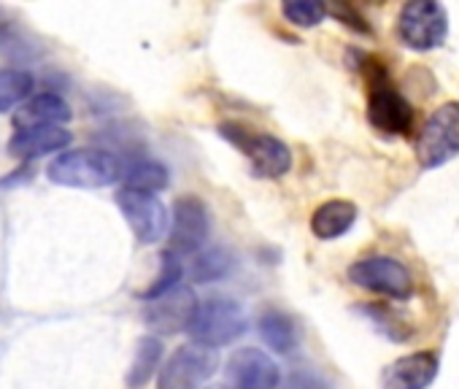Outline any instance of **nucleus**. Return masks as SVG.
I'll use <instances>...</instances> for the list:
<instances>
[{"label":"nucleus","instance_id":"9","mask_svg":"<svg viewBox=\"0 0 459 389\" xmlns=\"http://www.w3.org/2000/svg\"><path fill=\"white\" fill-rule=\"evenodd\" d=\"M349 281L368 290L386 295L392 300H408L413 295L411 271L392 257H365L349 268Z\"/></svg>","mask_w":459,"mask_h":389},{"label":"nucleus","instance_id":"10","mask_svg":"<svg viewBox=\"0 0 459 389\" xmlns=\"http://www.w3.org/2000/svg\"><path fill=\"white\" fill-rule=\"evenodd\" d=\"M211 233L208 209L195 194H181L173 203L170 217V252L173 255H195Z\"/></svg>","mask_w":459,"mask_h":389},{"label":"nucleus","instance_id":"6","mask_svg":"<svg viewBox=\"0 0 459 389\" xmlns=\"http://www.w3.org/2000/svg\"><path fill=\"white\" fill-rule=\"evenodd\" d=\"M397 36L413 52H432L448 36L446 9L435 0H411L397 14Z\"/></svg>","mask_w":459,"mask_h":389},{"label":"nucleus","instance_id":"2","mask_svg":"<svg viewBox=\"0 0 459 389\" xmlns=\"http://www.w3.org/2000/svg\"><path fill=\"white\" fill-rule=\"evenodd\" d=\"M219 135L233 143L249 160L252 173L260 178H279L292 168L290 146L271 133H260V130H252L238 122H221Z\"/></svg>","mask_w":459,"mask_h":389},{"label":"nucleus","instance_id":"11","mask_svg":"<svg viewBox=\"0 0 459 389\" xmlns=\"http://www.w3.org/2000/svg\"><path fill=\"white\" fill-rule=\"evenodd\" d=\"M197 308H200V303H197L195 292L189 287H176L173 292L146 303L143 322L157 335H173V333L189 330Z\"/></svg>","mask_w":459,"mask_h":389},{"label":"nucleus","instance_id":"14","mask_svg":"<svg viewBox=\"0 0 459 389\" xmlns=\"http://www.w3.org/2000/svg\"><path fill=\"white\" fill-rule=\"evenodd\" d=\"M74 135L68 127H33V130H14L9 138V154L30 162L47 154H63L71 146Z\"/></svg>","mask_w":459,"mask_h":389},{"label":"nucleus","instance_id":"17","mask_svg":"<svg viewBox=\"0 0 459 389\" xmlns=\"http://www.w3.org/2000/svg\"><path fill=\"white\" fill-rule=\"evenodd\" d=\"M260 338L276 354H292L298 346V327L284 311L271 308L260 316Z\"/></svg>","mask_w":459,"mask_h":389},{"label":"nucleus","instance_id":"23","mask_svg":"<svg viewBox=\"0 0 459 389\" xmlns=\"http://www.w3.org/2000/svg\"><path fill=\"white\" fill-rule=\"evenodd\" d=\"M281 14L295 25V28H316L325 14L327 6L319 4V0H290V4L281 6Z\"/></svg>","mask_w":459,"mask_h":389},{"label":"nucleus","instance_id":"15","mask_svg":"<svg viewBox=\"0 0 459 389\" xmlns=\"http://www.w3.org/2000/svg\"><path fill=\"white\" fill-rule=\"evenodd\" d=\"M71 106L55 92H39L28 103L14 111V130H33V127H65L71 122Z\"/></svg>","mask_w":459,"mask_h":389},{"label":"nucleus","instance_id":"3","mask_svg":"<svg viewBox=\"0 0 459 389\" xmlns=\"http://www.w3.org/2000/svg\"><path fill=\"white\" fill-rule=\"evenodd\" d=\"M370 92H368V122L381 135H408L413 127V106L392 87L386 71L370 60Z\"/></svg>","mask_w":459,"mask_h":389},{"label":"nucleus","instance_id":"8","mask_svg":"<svg viewBox=\"0 0 459 389\" xmlns=\"http://www.w3.org/2000/svg\"><path fill=\"white\" fill-rule=\"evenodd\" d=\"M219 367V357L213 349L200 343L178 346L170 359L160 367L157 389H200Z\"/></svg>","mask_w":459,"mask_h":389},{"label":"nucleus","instance_id":"4","mask_svg":"<svg viewBox=\"0 0 459 389\" xmlns=\"http://www.w3.org/2000/svg\"><path fill=\"white\" fill-rule=\"evenodd\" d=\"M247 333V314L244 308L230 300V298H211L205 303H200L192 324H189V335L195 338V343L205 346V349H219L238 341Z\"/></svg>","mask_w":459,"mask_h":389},{"label":"nucleus","instance_id":"12","mask_svg":"<svg viewBox=\"0 0 459 389\" xmlns=\"http://www.w3.org/2000/svg\"><path fill=\"white\" fill-rule=\"evenodd\" d=\"M279 365L263 349H238L227 362V389H276Z\"/></svg>","mask_w":459,"mask_h":389},{"label":"nucleus","instance_id":"20","mask_svg":"<svg viewBox=\"0 0 459 389\" xmlns=\"http://www.w3.org/2000/svg\"><path fill=\"white\" fill-rule=\"evenodd\" d=\"M122 178H125V186H130V189L157 194L160 189L168 186V168L154 160H138L125 168Z\"/></svg>","mask_w":459,"mask_h":389},{"label":"nucleus","instance_id":"5","mask_svg":"<svg viewBox=\"0 0 459 389\" xmlns=\"http://www.w3.org/2000/svg\"><path fill=\"white\" fill-rule=\"evenodd\" d=\"M459 154V103L435 108L416 138V160L424 170L440 168Z\"/></svg>","mask_w":459,"mask_h":389},{"label":"nucleus","instance_id":"22","mask_svg":"<svg viewBox=\"0 0 459 389\" xmlns=\"http://www.w3.org/2000/svg\"><path fill=\"white\" fill-rule=\"evenodd\" d=\"M181 273H184V268H181V263H178V255H173L170 249L162 252V255H160V273H157V279L152 281V287H149L146 292H141V298L149 303V300H157V298L173 292L176 287H181V284H178V281H181Z\"/></svg>","mask_w":459,"mask_h":389},{"label":"nucleus","instance_id":"24","mask_svg":"<svg viewBox=\"0 0 459 389\" xmlns=\"http://www.w3.org/2000/svg\"><path fill=\"white\" fill-rule=\"evenodd\" d=\"M205 389H227V386H205Z\"/></svg>","mask_w":459,"mask_h":389},{"label":"nucleus","instance_id":"13","mask_svg":"<svg viewBox=\"0 0 459 389\" xmlns=\"http://www.w3.org/2000/svg\"><path fill=\"white\" fill-rule=\"evenodd\" d=\"M437 376V357L432 351H413L381 373V389H427Z\"/></svg>","mask_w":459,"mask_h":389},{"label":"nucleus","instance_id":"7","mask_svg":"<svg viewBox=\"0 0 459 389\" xmlns=\"http://www.w3.org/2000/svg\"><path fill=\"white\" fill-rule=\"evenodd\" d=\"M117 206H119V212H122L125 222L130 225L138 244L149 246V244H157L165 238L168 212H165V203L157 198V194L122 186L117 192Z\"/></svg>","mask_w":459,"mask_h":389},{"label":"nucleus","instance_id":"1","mask_svg":"<svg viewBox=\"0 0 459 389\" xmlns=\"http://www.w3.org/2000/svg\"><path fill=\"white\" fill-rule=\"evenodd\" d=\"M122 173V162L103 149H68L57 154L47 168L52 184L71 189H103L117 184Z\"/></svg>","mask_w":459,"mask_h":389},{"label":"nucleus","instance_id":"19","mask_svg":"<svg viewBox=\"0 0 459 389\" xmlns=\"http://www.w3.org/2000/svg\"><path fill=\"white\" fill-rule=\"evenodd\" d=\"M33 73L22 68H0V114L17 111L22 103L30 100L33 92Z\"/></svg>","mask_w":459,"mask_h":389},{"label":"nucleus","instance_id":"16","mask_svg":"<svg viewBox=\"0 0 459 389\" xmlns=\"http://www.w3.org/2000/svg\"><path fill=\"white\" fill-rule=\"evenodd\" d=\"M357 222V206L349 201H330L325 206H319L311 217V230L316 238L322 241H333L341 238L343 233H349Z\"/></svg>","mask_w":459,"mask_h":389},{"label":"nucleus","instance_id":"18","mask_svg":"<svg viewBox=\"0 0 459 389\" xmlns=\"http://www.w3.org/2000/svg\"><path fill=\"white\" fill-rule=\"evenodd\" d=\"M162 341L157 335H143L135 346V354H133V362H130V370H127V378L125 384L130 389H141L152 381L154 370L160 367L162 362Z\"/></svg>","mask_w":459,"mask_h":389},{"label":"nucleus","instance_id":"21","mask_svg":"<svg viewBox=\"0 0 459 389\" xmlns=\"http://www.w3.org/2000/svg\"><path fill=\"white\" fill-rule=\"evenodd\" d=\"M233 265H236V257L230 255L227 249L216 246V249H208V252L197 255L189 273H192V279L197 284H213V281L224 279L230 271H233Z\"/></svg>","mask_w":459,"mask_h":389}]
</instances>
